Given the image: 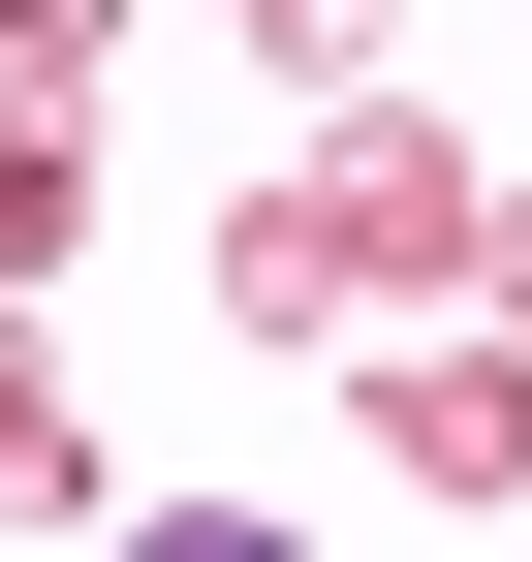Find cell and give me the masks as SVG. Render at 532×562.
I'll return each instance as SVG.
<instances>
[{
    "instance_id": "1",
    "label": "cell",
    "mask_w": 532,
    "mask_h": 562,
    "mask_svg": "<svg viewBox=\"0 0 532 562\" xmlns=\"http://www.w3.org/2000/svg\"><path fill=\"white\" fill-rule=\"evenodd\" d=\"M125 562H282V531H125Z\"/></svg>"
}]
</instances>
